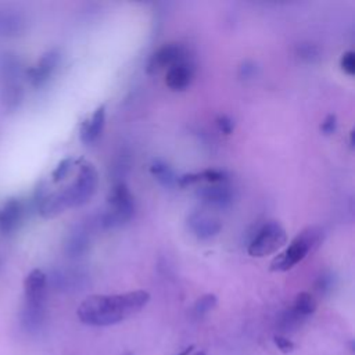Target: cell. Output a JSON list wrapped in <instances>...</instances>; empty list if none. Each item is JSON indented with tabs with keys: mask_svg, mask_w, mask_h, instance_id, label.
I'll return each mask as SVG.
<instances>
[{
	"mask_svg": "<svg viewBox=\"0 0 355 355\" xmlns=\"http://www.w3.org/2000/svg\"><path fill=\"white\" fill-rule=\"evenodd\" d=\"M148 300L150 294L144 290L121 294H93L80 302L76 315L85 324L110 326L141 311Z\"/></svg>",
	"mask_w": 355,
	"mask_h": 355,
	"instance_id": "6da1fadb",
	"label": "cell"
},
{
	"mask_svg": "<svg viewBox=\"0 0 355 355\" xmlns=\"http://www.w3.org/2000/svg\"><path fill=\"white\" fill-rule=\"evenodd\" d=\"M25 304L21 320L25 329L36 330L40 327L44 318V301L47 290V276L40 269H33L28 273L24 283Z\"/></svg>",
	"mask_w": 355,
	"mask_h": 355,
	"instance_id": "7a4b0ae2",
	"label": "cell"
},
{
	"mask_svg": "<svg viewBox=\"0 0 355 355\" xmlns=\"http://www.w3.org/2000/svg\"><path fill=\"white\" fill-rule=\"evenodd\" d=\"M323 239V232L318 226H308L301 230L290 243V245L277 254L270 262V270L286 272L301 262L309 252L316 250Z\"/></svg>",
	"mask_w": 355,
	"mask_h": 355,
	"instance_id": "3957f363",
	"label": "cell"
},
{
	"mask_svg": "<svg viewBox=\"0 0 355 355\" xmlns=\"http://www.w3.org/2000/svg\"><path fill=\"white\" fill-rule=\"evenodd\" d=\"M108 208L98 218V226L114 229L129 222L135 214V198L123 180H118L110 190Z\"/></svg>",
	"mask_w": 355,
	"mask_h": 355,
	"instance_id": "277c9868",
	"label": "cell"
},
{
	"mask_svg": "<svg viewBox=\"0 0 355 355\" xmlns=\"http://www.w3.org/2000/svg\"><path fill=\"white\" fill-rule=\"evenodd\" d=\"M97 186L98 173L94 165L90 162H82L75 180L68 187L60 190L65 208L68 209L86 204L94 196Z\"/></svg>",
	"mask_w": 355,
	"mask_h": 355,
	"instance_id": "5b68a950",
	"label": "cell"
},
{
	"mask_svg": "<svg viewBox=\"0 0 355 355\" xmlns=\"http://www.w3.org/2000/svg\"><path fill=\"white\" fill-rule=\"evenodd\" d=\"M287 241V233L277 220L265 222L251 239L247 252L251 257L262 258L276 252Z\"/></svg>",
	"mask_w": 355,
	"mask_h": 355,
	"instance_id": "8992f818",
	"label": "cell"
},
{
	"mask_svg": "<svg viewBox=\"0 0 355 355\" xmlns=\"http://www.w3.org/2000/svg\"><path fill=\"white\" fill-rule=\"evenodd\" d=\"M89 276L85 270L72 266H60L51 270L47 277V284L50 283L58 291H75L82 290L87 284Z\"/></svg>",
	"mask_w": 355,
	"mask_h": 355,
	"instance_id": "52a82bcc",
	"label": "cell"
},
{
	"mask_svg": "<svg viewBox=\"0 0 355 355\" xmlns=\"http://www.w3.org/2000/svg\"><path fill=\"white\" fill-rule=\"evenodd\" d=\"M186 61V50L179 43H168L157 49L148 58L147 72L158 73L164 68H171L179 62Z\"/></svg>",
	"mask_w": 355,
	"mask_h": 355,
	"instance_id": "ba28073f",
	"label": "cell"
},
{
	"mask_svg": "<svg viewBox=\"0 0 355 355\" xmlns=\"http://www.w3.org/2000/svg\"><path fill=\"white\" fill-rule=\"evenodd\" d=\"M187 227L198 240H209L219 234L222 230V222L214 215L196 211L189 215Z\"/></svg>",
	"mask_w": 355,
	"mask_h": 355,
	"instance_id": "9c48e42d",
	"label": "cell"
},
{
	"mask_svg": "<svg viewBox=\"0 0 355 355\" xmlns=\"http://www.w3.org/2000/svg\"><path fill=\"white\" fill-rule=\"evenodd\" d=\"M60 60H61V54L57 49H53L44 53L42 58L37 61V64L26 71V78L29 83L35 87L44 85L50 79L55 68L58 67Z\"/></svg>",
	"mask_w": 355,
	"mask_h": 355,
	"instance_id": "30bf717a",
	"label": "cell"
},
{
	"mask_svg": "<svg viewBox=\"0 0 355 355\" xmlns=\"http://www.w3.org/2000/svg\"><path fill=\"white\" fill-rule=\"evenodd\" d=\"M90 247V229L87 225H76L67 234L64 243V252L69 259L82 258Z\"/></svg>",
	"mask_w": 355,
	"mask_h": 355,
	"instance_id": "8fae6325",
	"label": "cell"
},
{
	"mask_svg": "<svg viewBox=\"0 0 355 355\" xmlns=\"http://www.w3.org/2000/svg\"><path fill=\"white\" fill-rule=\"evenodd\" d=\"M197 196L200 200L214 208H227L233 202V190L226 183H216L202 186L197 190Z\"/></svg>",
	"mask_w": 355,
	"mask_h": 355,
	"instance_id": "7c38bea8",
	"label": "cell"
},
{
	"mask_svg": "<svg viewBox=\"0 0 355 355\" xmlns=\"http://www.w3.org/2000/svg\"><path fill=\"white\" fill-rule=\"evenodd\" d=\"M104 125H105V105L101 104L94 110L92 118L83 122L80 128V140L85 144L94 143L101 136Z\"/></svg>",
	"mask_w": 355,
	"mask_h": 355,
	"instance_id": "4fadbf2b",
	"label": "cell"
},
{
	"mask_svg": "<svg viewBox=\"0 0 355 355\" xmlns=\"http://www.w3.org/2000/svg\"><path fill=\"white\" fill-rule=\"evenodd\" d=\"M193 79V67L187 62H179L166 71L165 83L173 92L184 90Z\"/></svg>",
	"mask_w": 355,
	"mask_h": 355,
	"instance_id": "5bb4252c",
	"label": "cell"
},
{
	"mask_svg": "<svg viewBox=\"0 0 355 355\" xmlns=\"http://www.w3.org/2000/svg\"><path fill=\"white\" fill-rule=\"evenodd\" d=\"M28 21L17 11L1 10L0 11V36L14 37L19 36L26 31Z\"/></svg>",
	"mask_w": 355,
	"mask_h": 355,
	"instance_id": "9a60e30c",
	"label": "cell"
},
{
	"mask_svg": "<svg viewBox=\"0 0 355 355\" xmlns=\"http://www.w3.org/2000/svg\"><path fill=\"white\" fill-rule=\"evenodd\" d=\"M24 97V90L18 79H7L3 83V89L0 93V101L1 107L7 112L15 111Z\"/></svg>",
	"mask_w": 355,
	"mask_h": 355,
	"instance_id": "2e32d148",
	"label": "cell"
},
{
	"mask_svg": "<svg viewBox=\"0 0 355 355\" xmlns=\"http://www.w3.org/2000/svg\"><path fill=\"white\" fill-rule=\"evenodd\" d=\"M22 215V205L18 200L7 201L0 209V232L4 234L11 233L19 223Z\"/></svg>",
	"mask_w": 355,
	"mask_h": 355,
	"instance_id": "e0dca14e",
	"label": "cell"
},
{
	"mask_svg": "<svg viewBox=\"0 0 355 355\" xmlns=\"http://www.w3.org/2000/svg\"><path fill=\"white\" fill-rule=\"evenodd\" d=\"M65 205L64 201L61 198L60 191L55 193H50L46 196H40L39 197V204H37V211L40 214V216L50 219L54 218L60 214H62L65 211Z\"/></svg>",
	"mask_w": 355,
	"mask_h": 355,
	"instance_id": "ac0fdd59",
	"label": "cell"
},
{
	"mask_svg": "<svg viewBox=\"0 0 355 355\" xmlns=\"http://www.w3.org/2000/svg\"><path fill=\"white\" fill-rule=\"evenodd\" d=\"M151 176L164 187H173L176 186L178 176L175 175L173 169L162 159H154L150 165Z\"/></svg>",
	"mask_w": 355,
	"mask_h": 355,
	"instance_id": "d6986e66",
	"label": "cell"
},
{
	"mask_svg": "<svg viewBox=\"0 0 355 355\" xmlns=\"http://www.w3.org/2000/svg\"><path fill=\"white\" fill-rule=\"evenodd\" d=\"M290 309L302 320H305L306 318H309L315 311H316V300L311 293L302 291L298 293L294 298L293 305L290 306Z\"/></svg>",
	"mask_w": 355,
	"mask_h": 355,
	"instance_id": "ffe728a7",
	"label": "cell"
},
{
	"mask_svg": "<svg viewBox=\"0 0 355 355\" xmlns=\"http://www.w3.org/2000/svg\"><path fill=\"white\" fill-rule=\"evenodd\" d=\"M216 301H218V300H216V295H215V294L208 293V294L201 295V297L196 301V304H194V306H193V313H194V316L201 318V316L207 315L209 311H212V309L215 308Z\"/></svg>",
	"mask_w": 355,
	"mask_h": 355,
	"instance_id": "44dd1931",
	"label": "cell"
},
{
	"mask_svg": "<svg viewBox=\"0 0 355 355\" xmlns=\"http://www.w3.org/2000/svg\"><path fill=\"white\" fill-rule=\"evenodd\" d=\"M297 55L306 62H313L320 57V51L316 44L301 43L297 46Z\"/></svg>",
	"mask_w": 355,
	"mask_h": 355,
	"instance_id": "7402d4cb",
	"label": "cell"
},
{
	"mask_svg": "<svg viewBox=\"0 0 355 355\" xmlns=\"http://www.w3.org/2000/svg\"><path fill=\"white\" fill-rule=\"evenodd\" d=\"M200 176V182H207L208 184H216V183H225L227 179L226 172L220 171V169H204L201 172H198Z\"/></svg>",
	"mask_w": 355,
	"mask_h": 355,
	"instance_id": "603a6c76",
	"label": "cell"
},
{
	"mask_svg": "<svg viewBox=\"0 0 355 355\" xmlns=\"http://www.w3.org/2000/svg\"><path fill=\"white\" fill-rule=\"evenodd\" d=\"M72 164H73V159L72 158H64L58 162V165L55 166V169L51 173V178L54 182H61L62 179L67 178V175L69 173L71 168H72Z\"/></svg>",
	"mask_w": 355,
	"mask_h": 355,
	"instance_id": "cb8c5ba5",
	"label": "cell"
},
{
	"mask_svg": "<svg viewBox=\"0 0 355 355\" xmlns=\"http://www.w3.org/2000/svg\"><path fill=\"white\" fill-rule=\"evenodd\" d=\"M333 286H334V276H333V273H330V272L322 273V275L318 277L316 284H315L316 290H318L320 294L329 293V291L333 288Z\"/></svg>",
	"mask_w": 355,
	"mask_h": 355,
	"instance_id": "d4e9b609",
	"label": "cell"
},
{
	"mask_svg": "<svg viewBox=\"0 0 355 355\" xmlns=\"http://www.w3.org/2000/svg\"><path fill=\"white\" fill-rule=\"evenodd\" d=\"M340 65H341V69H343L347 75L354 76V75H355V53H354L352 50L345 51V53L341 55Z\"/></svg>",
	"mask_w": 355,
	"mask_h": 355,
	"instance_id": "484cf974",
	"label": "cell"
},
{
	"mask_svg": "<svg viewBox=\"0 0 355 355\" xmlns=\"http://www.w3.org/2000/svg\"><path fill=\"white\" fill-rule=\"evenodd\" d=\"M336 128H337V116L334 114L326 115V118L320 123V132L323 135L329 136V135H333L336 132Z\"/></svg>",
	"mask_w": 355,
	"mask_h": 355,
	"instance_id": "4316f807",
	"label": "cell"
},
{
	"mask_svg": "<svg viewBox=\"0 0 355 355\" xmlns=\"http://www.w3.org/2000/svg\"><path fill=\"white\" fill-rule=\"evenodd\" d=\"M216 126H218V129H219L222 133L230 135V133L233 132V129H234V122H233V119H232L229 115L222 114V115H219V116L216 118Z\"/></svg>",
	"mask_w": 355,
	"mask_h": 355,
	"instance_id": "83f0119b",
	"label": "cell"
},
{
	"mask_svg": "<svg viewBox=\"0 0 355 355\" xmlns=\"http://www.w3.org/2000/svg\"><path fill=\"white\" fill-rule=\"evenodd\" d=\"M273 343H275V345L282 351V352H291L293 349H294V343L290 340V338H287V337H284V336H275L273 337Z\"/></svg>",
	"mask_w": 355,
	"mask_h": 355,
	"instance_id": "f1b7e54d",
	"label": "cell"
},
{
	"mask_svg": "<svg viewBox=\"0 0 355 355\" xmlns=\"http://www.w3.org/2000/svg\"><path fill=\"white\" fill-rule=\"evenodd\" d=\"M257 72V65L255 62L252 61H244L241 65H240V69H239V75L240 78L243 79H250L255 75Z\"/></svg>",
	"mask_w": 355,
	"mask_h": 355,
	"instance_id": "f546056e",
	"label": "cell"
},
{
	"mask_svg": "<svg viewBox=\"0 0 355 355\" xmlns=\"http://www.w3.org/2000/svg\"><path fill=\"white\" fill-rule=\"evenodd\" d=\"M193 349H194V345H190V347L184 348L183 351H180V352H178V354H175V355H190Z\"/></svg>",
	"mask_w": 355,
	"mask_h": 355,
	"instance_id": "4dcf8cb0",
	"label": "cell"
},
{
	"mask_svg": "<svg viewBox=\"0 0 355 355\" xmlns=\"http://www.w3.org/2000/svg\"><path fill=\"white\" fill-rule=\"evenodd\" d=\"M194 355H205V352H204V351H198V352H196Z\"/></svg>",
	"mask_w": 355,
	"mask_h": 355,
	"instance_id": "1f68e13d",
	"label": "cell"
}]
</instances>
